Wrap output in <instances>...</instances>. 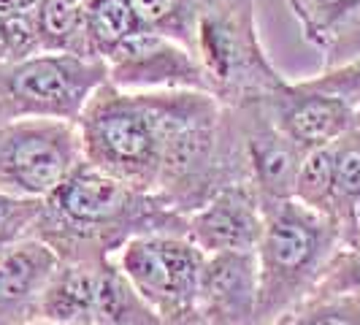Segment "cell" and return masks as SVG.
Segmentation results:
<instances>
[{"instance_id": "cell-15", "label": "cell", "mask_w": 360, "mask_h": 325, "mask_svg": "<svg viewBox=\"0 0 360 325\" xmlns=\"http://www.w3.org/2000/svg\"><path fill=\"white\" fill-rule=\"evenodd\" d=\"M336 160V212L333 219L342 231L344 247L360 236V108L355 120L333 141Z\"/></svg>"}, {"instance_id": "cell-25", "label": "cell", "mask_w": 360, "mask_h": 325, "mask_svg": "<svg viewBox=\"0 0 360 325\" xmlns=\"http://www.w3.org/2000/svg\"><path fill=\"white\" fill-rule=\"evenodd\" d=\"M309 84L325 92H333V95L344 98L347 103L360 108V57L352 63L336 65V68H323V73L309 79Z\"/></svg>"}, {"instance_id": "cell-21", "label": "cell", "mask_w": 360, "mask_h": 325, "mask_svg": "<svg viewBox=\"0 0 360 325\" xmlns=\"http://www.w3.org/2000/svg\"><path fill=\"white\" fill-rule=\"evenodd\" d=\"M133 6L149 30L176 38L187 46L200 0H133Z\"/></svg>"}, {"instance_id": "cell-14", "label": "cell", "mask_w": 360, "mask_h": 325, "mask_svg": "<svg viewBox=\"0 0 360 325\" xmlns=\"http://www.w3.org/2000/svg\"><path fill=\"white\" fill-rule=\"evenodd\" d=\"M79 325H162V320L136 293L117 257H106L95 263Z\"/></svg>"}, {"instance_id": "cell-18", "label": "cell", "mask_w": 360, "mask_h": 325, "mask_svg": "<svg viewBox=\"0 0 360 325\" xmlns=\"http://www.w3.org/2000/svg\"><path fill=\"white\" fill-rule=\"evenodd\" d=\"M288 6L304 38L320 52L360 17V0H288Z\"/></svg>"}, {"instance_id": "cell-13", "label": "cell", "mask_w": 360, "mask_h": 325, "mask_svg": "<svg viewBox=\"0 0 360 325\" xmlns=\"http://www.w3.org/2000/svg\"><path fill=\"white\" fill-rule=\"evenodd\" d=\"M57 269V255L38 238H25L0 253V325L38 320L44 290Z\"/></svg>"}, {"instance_id": "cell-20", "label": "cell", "mask_w": 360, "mask_h": 325, "mask_svg": "<svg viewBox=\"0 0 360 325\" xmlns=\"http://www.w3.org/2000/svg\"><path fill=\"white\" fill-rule=\"evenodd\" d=\"M271 325H360V295H311Z\"/></svg>"}, {"instance_id": "cell-4", "label": "cell", "mask_w": 360, "mask_h": 325, "mask_svg": "<svg viewBox=\"0 0 360 325\" xmlns=\"http://www.w3.org/2000/svg\"><path fill=\"white\" fill-rule=\"evenodd\" d=\"M84 160L139 190L155 193L160 174L162 133L146 92L103 84L79 117Z\"/></svg>"}, {"instance_id": "cell-10", "label": "cell", "mask_w": 360, "mask_h": 325, "mask_svg": "<svg viewBox=\"0 0 360 325\" xmlns=\"http://www.w3.org/2000/svg\"><path fill=\"white\" fill-rule=\"evenodd\" d=\"M263 103L276 127L304 152L333 144L358 111L339 95L309 84V79H285L271 95L263 98Z\"/></svg>"}, {"instance_id": "cell-26", "label": "cell", "mask_w": 360, "mask_h": 325, "mask_svg": "<svg viewBox=\"0 0 360 325\" xmlns=\"http://www.w3.org/2000/svg\"><path fill=\"white\" fill-rule=\"evenodd\" d=\"M162 325H212V323H206L198 312L193 309V312H184V314H176V317L162 320Z\"/></svg>"}, {"instance_id": "cell-9", "label": "cell", "mask_w": 360, "mask_h": 325, "mask_svg": "<svg viewBox=\"0 0 360 325\" xmlns=\"http://www.w3.org/2000/svg\"><path fill=\"white\" fill-rule=\"evenodd\" d=\"M111 87L125 92L200 90L209 92L193 52L171 36L141 30L103 60Z\"/></svg>"}, {"instance_id": "cell-7", "label": "cell", "mask_w": 360, "mask_h": 325, "mask_svg": "<svg viewBox=\"0 0 360 325\" xmlns=\"http://www.w3.org/2000/svg\"><path fill=\"white\" fill-rule=\"evenodd\" d=\"M120 269L160 320L195 309L206 255L187 234H146L117 253Z\"/></svg>"}, {"instance_id": "cell-3", "label": "cell", "mask_w": 360, "mask_h": 325, "mask_svg": "<svg viewBox=\"0 0 360 325\" xmlns=\"http://www.w3.org/2000/svg\"><path fill=\"white\" fill-rule=\"evenodd\" d=\"M187 49L222 106L266 98L285 82L263 46L257 0H200Z\"/></svg>"}, {"instance_id": "cell-17", "label": "cell", "mask_w": 360, "mask_h": 325, "mask_svg": "<svg viewBox=\"0 0 360 325\" xmlns=\"http://www.w3.org/2000/svg\"><path fill=\"white\" fill-rule=\"evenodd\" d=\"M87 46L95 60H106L125 41L146 30L133 0H82Z\"/></svg>"}, {"instance_id": "cell-27", "label": "cell", "mask_w": 360, "mask_h": 325, "mask_svg": "<svg viewBox=\"0 0 360 325\" xmlns=\"http://www.w3.org/2000/svg\"><path fill=\"white\" fill-rule=\"evenodd\" d=\"M38 0H0V11H27Z\"/></svg>"}, {"instance_id": "cell-8", "label": "cell", "mask_w": 360, "mask_h": 325, "mask_svg": "<svg viewBox=\"0 0 360 325\" xmlns=\"http://www.w3.org/2000/svg\"><path fill=\"white\" fill-rule=\"evenodd\" d=\"M233 114L247 181L263 206L295 198V179L304 160V149L290 141L271 120L263 98L228 106Z\"/></svg>"}, {"instance_id": "cell-11", "label": "cell", "mask_w": 360, "mask_h": 325, "mask_svg": "<svg viewBox=\"0 0 360 325\" xmlns=\"http://www.w3.org/2000/svg\"><path fill=\"white\" fill-rule=\"evenodd\" d=\"M195 312L212 325H260V276L255 253L206 255Z\"/></svg>"}, {"instance_id": "cell-19", "label": "cell", "mask_w": 360, "mask_h": 325, "mask_svg": "<svg viewBox=\"0 0 360 325\" xmlns=\"http://www.w3.org/2000/svg\"><path fill=\"white\" fill-rule=\"evenodd\" d=\"M295 200L307 209L333 219L336 212V160L333 146L311 149L304 155L298 179H295ZM336 222V219H333Z\"/></svg>"}, {"instance_id": "cell-16", "label": "cell", "mask_w": 360, "mask_h": 325, "mask_svg": "<svg viewBox=\"0 0 360 325\" xmlns=\"http://www.w3.org/2000/svg\"><path fill=\"white\" fill-rule=\"evenodd\" d=\"M33 25L38 52L92 57L84 33L82 0H38L33 6Z\"/></svg>"}, {"instance_id": "cell-24", "label": "cell", "mask_w": 360, "mask_h": 325, "mask_svg": "<svg viewBox=\"0 0 360 325\" xmlns=\"http://www.w3.org/2000/svg\"><path fill=\"white\" fill-rule=\"evenodd\" d=\"M314 295H360V236L330 260Z\"/></svg>"}, {"instance_id": "cell-12", "label": "cell", "mask_w": 360, "mask_h": 325, "mask_svg": "<svg viewBox=\"0 0 360 325\" xmlns=\"http://www.w3.org/2000/svg\"><path fill=\"white\" fill-rule=\"evenodd\" d=\"M263 217L252 184L241 181L219 190L187 217V236L203 255L255 253L263 236Z\"/></svg>"}, {"instance_id": "cell-28", "label": "cell", "mask_w": 360, "mask_h": 325, "mask_svg": "<svg viewBox=\"0 0 360 325\" xmlns=\"http://www.w3.org/2000/svg\"><path fill=\"white\" fill-rule=\"evenodd\" d=\"M27 325H57V323H49V320H33V323H27Z\"/></svg>"}, {"instance_id": "cell-23", "label": "cell", "mask_w": 360, "mask_h": 325, "mask_svg": "<svg viewBox=\"0 0 360 325\" xmlns=\"http://www.w3.org/2000/svg\"><path fill=\"white\" fill-rule=\"evenodd\" d=\"M38 52L33 8L27 11H0V63L19 60Z\"/></svg>"}, {"instance_id": "cell-1", "label": "cell", "mask_w": 360, "mask_h": 325, "mask_svg": "<svg viewBox=\"0 0 360 325\" xmlns=\"http://www.w3.org/2000/svg\"><path fill=\"white\" fill-rule=\"evenodd\" d=\"M146 234H187V217L158 193L139 190L82 160L41 200L33 238L57 260L117 257L130 238Z\"/></svg>"}, {"instance_id": "cell-5", "label": "cell", "mask_w": 360, "mask_h": 325, "mask_svg": "<svg viewBox=\"0 0 360 325\" xmlns=\"http://www.w3.org/2000/svg\"><path fill=\"white\" fill-rule=\"evenodd\" d=\"M106 65L92 57L36 52L0 63V125L17 120L79 122L106 84Z\"/></svg>"}, {"instance_id": "cell-2", "label": "cell", "mask_w": 360, "mask_h": 325, "mask_svg": "<svg viewBox=\"0 0 360 325\" xmlns=\"http://www.w3.org/2000/svg\"><path fill=\"white\" fill-rule=\"evenodd\" d=\"M263 215L255 260L260 276V325H271L317 293L344 238L330 217L311 212L295 198L263 206Z\"/></svg>"}, {"instance_id": "cell-6", "label": "cell", "mask_w": 360, "mask_h": 325, "mask_svg": "<svg viewBox=\"0 0 360 325\" xmlns=\"http://www.w3.org/2000/svg\"><path fill=\"white\" fill-rule=\"evenodd\" d=\"M84 160L76 122L17 120L0 125V190L44 200Z\"/></svg>"}, {"instance_id": "cell-22", "label": "cell", "mask_w": 360, "mask_h": 325, "mask_svg": "<svg viewBox=\"0 0 360 325\" xmlns=\"http://www.w3.org/2000/svg\"><path fill=\"white\" fill-rule=\"evenodd\" d=\"M38 215H41V200L19 198L0 190V253L25 238H33Z\"/></svg>"}]
</instances>
